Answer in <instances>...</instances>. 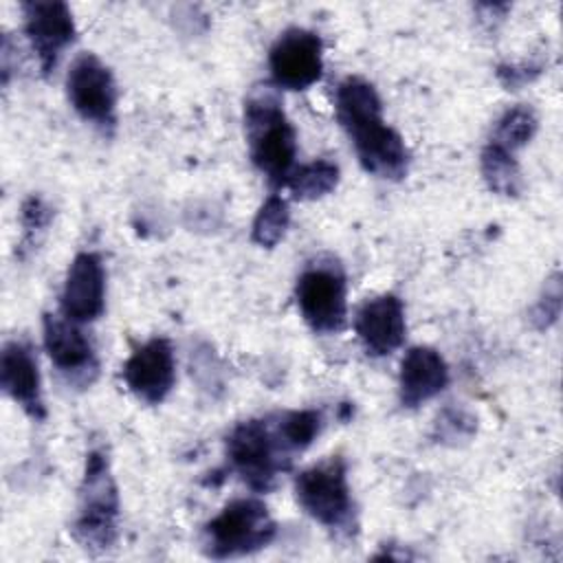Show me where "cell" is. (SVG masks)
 Wrapping results in <instances>:
<instances>
[{"label": "cell", "instance_id": "obj_1", "mask_svg": "<svg viewBox=\"0 0 563 563\" xmlns=\"http://www.w3.org/2000/svg\"><path fill=\"white\" fill-rule=\"evenodd\" d=\"M334 112L367 174L383 180L407 176L409 150L402 136L385 123L380 97L367 79L356 75L345 77L334 92Z\"/></svg>", "mask_w": 563, "mask_h": 563}, {"label": "cell", "instance_id": "obj_2", "mask_svg": "<svg viewBox=\"0 0 563 563\" xmlns=\"http://www.w3.org/2000/svg\"><path fill=\"white\" fill-rule=\"evenodd\" d=\"M244 130L253 165L273 187H284L297 158V132L271 86H255L244 101Z\"/></svg>", "mask_w": 563, "mask_h": 563}, {"label": "cell", "instance_id": "obj_3", "mask_svg": "<svg viewBox=\"0 0 563 563\" xmlns=\"http://www.w3.org/2000/svg\"><path fill=\"white\" fill-rule=\"evenodd\" d=\"M224 453L229 468L255 493L273 490L295 455L277 429L275 413L238 422L227 435Z\"/></svg>", "mask_w": 563, "mask_h": 563}, {"label": "cell", "instance_id": "obj_4", "mask_svg": "<svg viewBox=\"0 0 563 563\" xmlns=\"http://www.w3.org/2000/svg\"><path fill=\"white\" fill-rule=\"evenodd\" d=\"M73 537L90 552H106L119 537V493L103 449L86 455Z\"/></svg>", "mask_w": 563, "mask_h": 563}, {"label": "cell", "instance_id": "obj_5", "mask_svg": "<svg viewBox=\"0 0 563 563\" xmlns=\"http://www.w3.org/2000/svg\"><path fill=\"white\" fill-rule=\"evenodd\" d=\"M295 499L323 528L350 537L356 532V508L347 484V464L332 455L295 477Z\"/></svg>", "mask_w": 563, "mask_h": 563}, {"label": "cell", "instance_id": "obj_6", "mask_svg": "<svg viewBox=\"0 0 563 563\" xmlns=\"http://www.w3.org/2000/svg\"><path fill=\"white\" fill-rule=\"evenodd\" d=\"M277 534L264 501L240 497L229 501L202 528V550L211 559H235L266 548Z\"/></svg>", "mask_w": 563, "mask_h": 563}, {"label": "cell", "instance_id": "obj_7", "mask_svg": "<svg viewBox=\"0 0 563 563\" xmlns=\"http://www.w3.org/2000/svg\"><path fill=\"white\" fill-rule=\"evenodd\" d=\"M295 299L312 332H341L347 319V282L339 260L319 255L308 262L297 277Z\"/></svg>", "mask_w": 563, "mask_h": 563}, {"label": "cell", "instance_id": "obj_8", "mask_svg": "<svg viewBox=\"0 0 563 563\" xmlns=\"http://www.w3.org/2000/svg\"><path fill=\"white\" fill-rule=\"evenodd\" d=\"M66 95L73 110L103 134L117 128V81L112 70L95 55L81 53L68 68Z\"/></svg>", "mask_w": 563, "mask_h": 563}, {"label": "cell", "instance_id": "obj_9", "mask_svg": "<svg viewBox=\"0 0 563 563\" xmlns=\"http://www.w3.org/2000/svg\"><path fill=\"white\" fill-rule=\"evenodd\" d=\"M273 84L286 90H306L323 75V42L314 31L290 26L268 51Z\"/></svg>", "mask_w": 563, "mask_h": 563}, {"label": "cell", "instance_id": "obj_10", "mask_svg": "<svg viewBox=\"0 0 563 563\" xmlns=\"http://www.w3.org/2000/svg\"><path fill=\"white\" fill-rule=\"evenodd\" d=\"M20 9L24 15V33L37 55L40 70L48 77L62 53L75 42L77 29L73 13L62 0H26Z\"/></svg>", "mask_w": 563, "mask_h": 563}, {"label": "cell", "instance_id": "obj_11", "mask_svg": "<svg viewBox=\"0 0 563 563\" xmlns=\"http://www.w3.org/2000/svg\"><path fill=\"white\" fill-rule=\"evenodd\" d=\"M79 323L68 321L66 317L44 314V347L59 372V376L70 387H88L99 374V361L90 339L77 328Z\"/></svg>", "mask_w": 563, "mask_h": 563}, {"label": "cell", "instance_id": "obj_12", "mask_svg": "<svg viewBox=\"0 0 563 563\" xmlns=\"http://www.w3.org/2000/svg\"><path fill=\"white\" fill-rule=\"evenodd\" d=\"M121 376L145 405L163 402L176 383V356L169 339L154 336L139 345L123 363Z\"/></svg>", "mask_w": 563, "mask_h": 563}, {"label": "cell", "instance_id": "obj_13", "mask_svg": "<svg viewBox=\"0 0 563 563\" xmlns=\"http://www.w3.org/2000/svg\"><path fill=\"white\" fill-rule=\"evenodd\" d=\"M106 308V271L101 257L92 251H81L73 257L62 297V317L75 323H90L103 314Z\"/></svg>", "mask_w": 563, "mask_h": 563}, {"label": "cell", "instance_id": "obj_14", "mask_svg": "<svg viewBox=\"0 0 563 563\" xmlns=\"http://www.w3.org/2000/svg\"><path fill=\"white\" fill-rule=\"evenodd\" d=\"M0 387L22 407L33 420L46 418V405L42 398V378L33 345L22 339H11L0 352Z\"/></svg>", "mask_w": 563, "mask_h": 563}, {"label": "cell", "instance_id": "obj_15", "mask_svg": "<svg viewBox=\"0 0 563 563\" xmlns=\"http://www.w3.org/2000/svg\"><path fill=\"white\" fill-rule=\"evenodd\" d=\"M354 330L372 356H387L405 343V306L398 295L385 292L367 299L354 314Z\"/></svg>", "mask_w": 563, "mask_h": 563}, {"label": "cell", "instance_id": "obj_16", "mask_svg": "<svg viewBox=\"0 0 563 563\" xmlns=\"http://www.w3.org/2000/svg\"><path fill=\"white\" fill-rule=\"evenodd\" d=\"M449 385V365L442 354L429 345H413L405 352L398 372V398L407 409H416Z\"/></svg>", "mask_w": 563, "mask_h": 563}, {"label": "cell", "instance_id": "obj_17", "mask_svg": "<svg viewBox=\"0 0 563 563\" xmlns=\"http://www.w3.org/2000/svg\"><path fill=\"white\" fill-rule=\"evenodd\" d=\"M479 167L490 191L508 198H515L521 194L523 176L512 152L497 147L493 143H486L482 150Z\"/></svg>", "mask_w": 563, "mask_h": 563}, {"label": "cell", "instance_id": "obj_18", "mask_svg": "<svg viewBox=\"0 0 563 563\" xmlns=\"http://www.w3.org/2000/svg\"><path fill=\"white\" fill-rule=\"evenodd\" d=\"M339 174L341 172L336 163L328 158H317L295 167L284 187L290 189L292 198L297 200H317L334 191V187L339 185Z\"/></svg>", "mask_w": 563, "mask_h": 563}, {"label": "cell", "instance_id": "obj_19", "mask_svg": "<svg viewBox=\"0 0 563 563\" xmlns=\"http://www.w3.org/2000/svg\"><path fill=\"white\" fill-rule=\"evenodd\" d=\"M539 128V119H537V112L526 106V103H519V106H512L508 108L495 123L493 128V134L488 139V143L497 145V147H504L508 152H517L519 147L528 145L530 139L534 136Z\"/></svg>", "mask_w": 563, "mask_h": 563}, {"label": "cell", "instance_id": "obj_20", "mask_svg": "<svg viewBox=\"0 0 563 563\" xmlns=\"http://www.w3.org/2000/svg\"><path fill=\"white\" fill-rule=\"evenodd\" d=\"M290 224V209L286 198H282L279 194H271L262 207L257 209L255 218H253V227H251V240L257 246L264 249H273L282 242V238L286 235Z\"/></svg>", "mask_w": 563, "mask_h": 563}, {"label": "cell", "instance_id": "obj_21", "mask_svg": "<svg viewBox=\"0 0 563 563\" xmlns=\"http://www.w3.org/2000/svg\"><path fill=\"white\" fill-rule=\"evenodd\" d=\"M277 429L292 453L306 451L323 427V416L317 409H292L275 413Z\"/></svg>", "mask_w": 563, "mask_h": 563}, {"label": "cell", "instance_id": "obj_22", "mask_svg": "<svg viewBox=\"0 0 563 563\" xmlns=\"http://www.w3.org/2000/svg\"><path fill=\"white\" fill-rule=\"evenodd\" d=\"M22 229H24V238H22V251L35 246L37 235L46 231L48 222H51V207L40 198V196H29L22 205Z\"/></svg>", "mask_w": 563, "mask_h": 563}, {"label": "cell", "instance_id": "obj_23", "mask_svg": "<svg viewBox=\"0 0 563 563\" xmlns=\"http://www.w3.org/2000/svg\"><path fill=\"white\" fill-rule=\"evenodd\" d=\"M559 273L545 284V292L543 297L537 301V306L532 308V323L539 328V330H545L550 328L556 319H559V312H561V282H559Z\"/></svg>", "mask_w": 563, "mask_h": 563}, {"label": "cell", "instance_id": "obj_24", "mask_svg": "<svg viewBox=\"0 0 563 563\" xmlns=\"http://www.w3.org/2000/svg\"><path fill=\"white\" fill-rule=\"evenodd\" d=\"M475 429V420L462 409H444L435 420V431L442 440L468 438Z\"/></svg>", "mask_w": 563, "mask_h": 563}, {"label": "cell", "instance_id": "obj_25", "mask_svg": "<svg viewBox=\"0 0 563 563\" xmlns=\"http://www.w3.org/2000/svg\"><path fill=\"white\" fill-rule=\"evenodd\" d=\"M543 64H501L497 66V79L508 88L515 90L534 77H539Z\"/></svg>", "mask_w": 563, "mask_h": 563}]
</instances>
